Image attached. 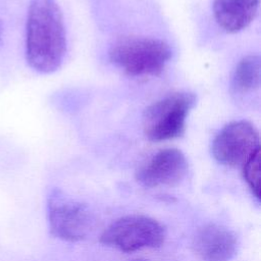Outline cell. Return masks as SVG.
Masks as SVG:
<instances>
[{"instance_id": "obj_1", "label": "cell", "mask_w": 261, "mask_h": 261, "mask_svg": "<svg viewBox=\"0 0 261 261\" xmlns=\"http://www.w3.org/2000/svg\"><path fill=\"white\" fill-rule=\"evenodd\" d=\"M66 53L63 15L55 0H32L25 24V58L40 73H52Z\"/></svg>"}, {"instance_id": "obj_2", "label": "cell", "mask_w": 261, "mask_h": 261, "mask_svg": "<svg viewBox=\"0 0 261 261\" xmlns=\"http://www.w3.org/2000/svg\"><path fill=\"white\" fill-rule=\"evenodd\" d=\"M172 55L167 43L148 37H123L109 50L110 61L130 76L158 75Z\"/></svg>"}, {"instance_id": "obj_3", "label": "cell", "mask_w": 261, "mask_h": 261, "mask_svg": "<svg viewBox=\"0 0 261 261\" xmlns=\"http://www.w3.org/2000/svg\"><path fill=\"white\" fill-rule=\"evenodd\" d=\"M196 103L194 93L176 92L151 104L143 114V130L147 139L162 142L180 137Z\"/></svg>"}, {"instance_id": "obj_4", "label": "cell", "mask_w": 261, "mask_h": 261, "mask_svg": "<svg viewBox=\"0 0 261 261\" xmlns=\"http://www.w3.org/2000/svg\"><path fill=\"white\" fill-rule=\"evenodd\" d=\"M164 240L165 229L162 224L145 215L121 217L112 222L101 236V243L125 253L157 248Z\"/></svg>"}, {"instance_id": "obj_5", "label": "cell", "mask_w": 261, "mask_h": 261, "mask_svg": "<svg viewBox=\"0 0 261 261\" xmlns=\"http://www.w3.org/2000/svg\"><path fill=\"white\" fill-rule=\"evenodd\" d=\"M47 206L52 236L66 242L82 241L88 236L93 218L85 204L55 189L48 196Z\"/></svg>"}, {"instance_id": "obj_6", "label": "cell", "mask_w": 261, "mask_h": 261, "mask_svg": "<svg viewBox=\"0 0 261 261\" xmlns=\"http://www.w3.org/2000/svg\"><path fill=\"white\" fill-rule=\"evenodd\" d=\"M260 149L258 129L249 121L226 124L214 138L211 152L214 159L226 166H239Z\"/></svg>"}, {"instance_id": "obj_7", "label": "cell", "mask_w": 261, "mask_h": 261, "mask_svg": "<svg viewBox=\"0 0 261 261\" xmlns=\"http://www.w3.org/2000/svg\"><path fill=\"white\" fill-rule=\"evenodd\" d=\"M188 172L185 154L175 148L157 152L136 174L137 180L146 188L174 186L184 179Z\"/></svg>"}, {"instance_id": "obj_8", "label": "cell", "mask_w": 261, "mask_h": 261, "mask_svg": "<svg viewBox=\"0 0 261 261\" xmlns=\"http://www.w3.org/2000/svg\"><path fill=\"white\" fill-rule=\"evenodd\" d=\"M194 248L202 261H230L237 255L239 241L230 229L208 224L197 232Z\"/></svg>"}, {"instance_id": "obj_9", "label": "cell", "mask_w": 261, "mask_h": 261, "mask_svg": "<svg viewBox=\"0 0 261 261\" xmlns=\"http://www.w3.org/2000/svg\"><path fill=\"white\" fill-rule=\"evenodd\" d=\"M259 0H214L212 9L218 25L227 33L246 29L255 18Z\"/></svg>"}, {"instance_id": "obj_10", "label": "cell", "mask_w": 261, "mask_h": 261, "mask_svg": "<svg viewBox=\"0 0 261 261\" xmlns=\"http://www.w3.org/2000/svg\"><path fill=\"white\" fill-rule=\"evenodd\" d=\"M261 81V60L258 55H248L237 64L231 79L236 94H248L257 90Z\"/></svg>"}, {"instance_id": "obj_11", "label": "cell", "mask_w": 261, "mask_h": 261, "mask_svg": "<svg viewBox=\"0 0 261 261\" xmlns=\"http://www.w3.org/2000/svg\"><path fill=\"white\" fill-rule=\"evenodd\" d=\"M245 180L257 199H260V149L243 165Z\"/></svg>"}, {"instance_id": "obj_12", "label": "cell", "mask_w": 261, "mask_h": 261, "mask_svg": "<svg viewBox=\"0 0 261 261\" xmlns=\"http://www.w3.org/2000/svg\"><path fill=\"white\" fill-rule=\"evenodd\" d=\"M2 35H3V23H2V20L0 19V44L2 41Z\"/></svg>"}, {"instance_id": "obj_13", "label": "cell", "mask_w": 261, "mask_h": 261, "mask_svg": "<svg viewBox=\"0 0 261 261\" xmlns=\"http://www.w3.org/2000/svg\"><path fill=\"white\" fill-rule=\"evenodd\" d=\"M135 261H145V260H135Z\"/></svg>"}]
</instances>
